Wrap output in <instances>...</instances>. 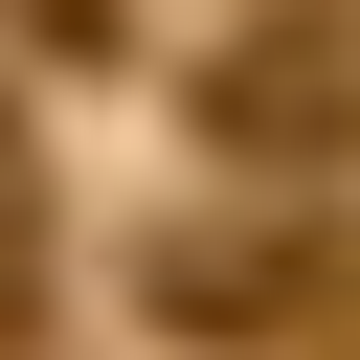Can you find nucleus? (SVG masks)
Wrapping results in <instances>:
<instances>
[{
    "instance_id": "2",
    "label": "nucleus",
    "mask_w": 360,
    "mask_h": 360,
    "mask_svg": "<svg viewBox=\"0 0 360 360\" xmlns=\"http://www.w3.org/2000/svg\"><path fill=\"white\" fill-rule=\"evenodd\" d=\"M158 338H270V315H315V248H270V225H158Z\"/></svg>"
},
{
    "instance_id": "1",
    "label": "nucleus",
    "mask_w": 360,
    "mask_h": 360,
    "mask_svg": "<svg viewBox=\"0 0 360 360\" xmlns=\"http://www.w3.org/2000/svg\"><path fill=\"white\" fill-rule=\"evenodd\" d=\"M248 180H292V158H338L360 135V22H248V45H202V90H180Z\"/></svg>"
}]
</instances>
